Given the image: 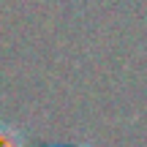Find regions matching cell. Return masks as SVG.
Segmentation results:
<instances>
[{"mask_svg":"<svg viewBox=\"0 0 147 147\" xmlns=\"http://www.w3.org/2000/svg\"><path fill=\"white\" fill-rule=\"evenodd\" d=\"M0 147H22V139L14 128H5L0 125Z\"/></svg>","mask_w":147,"mask_h":147,"instance_id":"obj_1","label":"cell"}]
</instances>
